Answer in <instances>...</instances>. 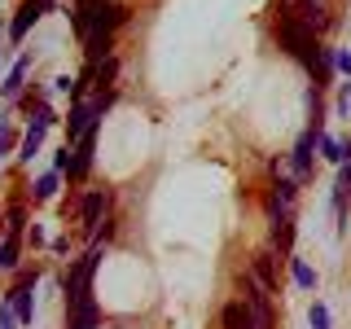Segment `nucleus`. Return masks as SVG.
Segmentation results:
<instances>
[{
    "instance_id": "f257e3e1",
    "label": "nucleus",
    "mask_w": 351,
    "mask_h": 329,
    "mask_svg": "<svg viewBox=\"0 0 351 329\" xmlns=\"http://www.w3.org/2000/svg\"><path fill=\"white\" fill-rule=\"evenodd\" d=\"M97 268H101V241H93L88 246V255L75 263L71 272L62 277V294H66V307H80L93 299V277H97Z\"/></svg>"
},
{
    "instance_id": "f03ea898",
    "label": "nucleus",
    "mask_w": 351,
    "mask_h": 329,
    "mask_svg": "<svg viewBox=\"0 0 351 329\" xmlns=\"http://www.w3.org/2000/svg\"><path fill=\"white\" fill-rule=\"evenodd\" d=\"M277 44L299 66L316 71V53H321V44H316V31L312 27H303V22H294V18H277Z\"/></svg>"
},
{
    "instance_id": "7ed1b4c3",
    "label": "nucleus",
    "mask_w": 351,
    "mask_h": 329,
    "mask_svg": "<svg viewBox=\"0 0 351 329\" xmlns=\"http://www.w3.org/2000/svg\"><path fill=\"white\" fill-rule=\"evenodd\" d=\"M53 123H58V110H53L49 101H31V123H27L22 145H18V158H22V162H31V158L40 154V145H44V136H49Z\"/></svg>"
},
{
    "instance_id": "20e7f679",
    "label": "nucleus",
    "mask_w": 351,
    "mask_h": 329,
    "mask_svg": "<svg viewBox=\"0 0 351 329\" xmlns=\"http://www.w3.org/2000/svg\"><path fill=\"white\" fill-rule=\"evenodd\" d=\"M36 281H40V268H27V272H18V281H14V290L5 294L9 303H14V316H18V325H31L36 321Z\"/></svg>"
},
{
    "instance_id": "39448f33",
    "label": "nucleus",
    "mask_w": 351,
    "mask_h": 329,
    "mask_svg": "<svg viewBox=\"0 0 351 329\" xmlns=\"http://www.w3.org/2000/svg\"><path fill=\"white\" fill-rule=\"evenodd\" d=\"M241 290H246V312H250V329H272V303H268V290H259L255 277H241L237 281Z\"/></svg>"
},
{
    "instance_id": "423d86ee",
    "label": "nucleus",
    "mask_w": 351,
    "mask_h": 329,
    "mask_svg": "<svg viewBox=\"0 0 351 329\" xmlns=\"http://www.w3.org/2000/svg\"><path fill=\"white\" fill-rule=\"evenodd\" d=\"M53 5H58V0H22L18 14H14V22H9V44H22V40H27V31L36 27V22L49 14Z\"/></svg>"
},
{
    "instance_id": "0eeeda50",
    "label": "nucleus",
    "mask_w": 351,
    "mask_h": 329,
    "mask_svg": "<svg viewBox=\"0 0 351 329\" xmlns=\"http://www.w3.org/2000/svg\"><path fill=\"white\" fill-rule=\"evenodd\" d=\"M321 136H325V123H312V127H307L299 141H294V154H290L294 180H307V175H312V149L321 145Z\"/></svg>"
},
{
    "instance_id": "6e6552de",
    "label": "nucleus",
    "mask_w": 351,
    "mask_h": 329,
    "mask_svg": "<svg viewBox=\"0 0 351 329\" xmlns=\"http://www.w3.org/2000/svg\"><path fill=\"white\" fill-rule=\"evenodd\" d=\"M277 9H281V18H294V22H303V27H312V31H321L329 22L321 0H277Z\"/></svg>"
},
{
    "instance_id": "1a4fd4ad",
    "label": "nucleus",
    "mask_w": 351,
    "mask_h": 329,
    "mask_svg": "<svg viewBox=\"0 0 351 329\" xmlns=\"http://www.w3.org/2000/svg\"><path fill=\"white\" fill-rule=\"evenodd\" d=\"M93 158H97V127L88 132V136L75 141V149H71V167H66V175H71V180H88V171H93Z\"/></svg>"
},
{
    "instance_id": "9d476101",
    "label": "nucleus",
    "mask_w": 351,
    "mask_h": 329,
    "mask_svg": "<svg viewBox=\"0 0 351 329\" xmlns=\"http://www.w3.org/2000/svg\"><path fill=\"white\" fill-rule=\"evenodd\" d=\"M106 206H110V193H106V189H88V193L80 197V224L88 228V233H97V228H101Z\"/></svg>"
},
{
    "instance_id": "9b49d317",
    "label": "nucleus",
    "mask_w": 351,
    "mask_h": 329,
    "mask_svg": "<svg viewBox=\"0 0 351 329\" xmlns=\"http://www.w3.org/2000/svg\"><path fill=\"white\" fill-rule=\"evenodd\" d=\"M123 22H128V5H123V0H97L93 31H106V36H114Z\"/></svg>"
},
{
    "instance_id": "f8f14e48",
    "label": "nucleus",
    "mask_w": 351,
    "mask_h": 329,
    "mask_svg": "<svg viewBox=\"0 0 351 329\" xmlns=\"http://www.w3.org/2000/svg\"><path fill=\"white\" fill-rule=\"evenodd\" d=\"M250 277H255V281H259L268 294L277 290V250H272V246H263L259 255L250 259Z\"/></svg>"
},
{
    "instance_id": "ddd939ff",
    "label": "nucleus",
    "mask_w": 351,
    "mask_h": 329,
    "mask_svg": "<svg viewBox=\"0 0 351 329\" xmlns=\"http://www.w3.org/2000/svg\"><path fill=\"white\" fill-rule=\"evenodd\" d=\"M27 71H31V58L22 53V58L9 66V75H5V84H0V97L5 101H18V93H22V84H27Z\"/></svg>"
},
{
    "instance_id": "4468645a",
    "label": "nucleus",
    "mask_w": 351,
    "mask_h": 329,
    "mask_svg": "<svg viewBox=\"0 0 351 329\" xmlns=\"http://www.w3.org/2000/svg\"><path fill=\"white\" fill-rule=\"evenodd\" d=\"M294 233H299V228H294V215L272 219V250H281V255L290 259L294 255Z\"/></svg>"
},
{
    "instance_id": "2eb2a0df",
    "label": "nucleus",
    "mask_w": 351,
    "mask_h": 329,
    "mask_svg": "<svg viewBox=\"0 0 351 329\" xmlns=\"http://www.w3.org/2000/svg\"><path fill=\"white\" fill-rule=\"evenodd\" d=\"M93 14H97V0H75V9H71V27H75V36H80V40L93 36Z\"/></svg>"
},
{
    "instance_id": "dca6fc26",
    "label": "nucleus",
    "mask_w": 351,
    "mask_h": 329,
    "mask_svg": "<svg viewBox=\"0 0 351 329\" xmlns=\"http://www.w3.org/2000/svg\"><path fill=\"white\" fill-rule=\"evenodd\" d=\"M58 189H62V171H44L40 180L27 189V197H31V202H53V197H58Z\"/></svg>"
},
{
    "instance_id": "f3484780",
    "label": "nucleus",
    "mask_w": 351,
    "mask_h": 329,
    "mask_svg": "<svg viewBox=\"0 0 351 329\" xmlns=\"http://www.w3.org/2000/svg\"><path fill=\"white\" fill-rule=\"evenodd\" d=\"M101 325V312H97V303L88 299L80 307H71V329H97Z\"/></svg>"
},
{
    "instance_id": "a211bd4d",
    "label": "nucleus",
    "mask_w": 351,
    "mask_h": 329,
    "mask_svg": "<svg viewBox=\"0 0 351 329\" xmlns=\"http://www.w3.org/2000/svg\"><path fill=\"white\" fill-rule=\"evenodd\" d=\"M93 80H97V88H101V93H110V84L119 80V58H114V53H110L106 62L93 66Z\"/></svg>"
},
{
    "instance_id": "6ab92c4d",
    "label": "nucleus",
    "mask_w": 351,
    "mask_h": 329,
    "mask_svg": "<svg viewBox=\"0 0 351 329\" xmlns=\"http://www.w3.org/2000/svg\"><path fill=\"white\" fill-rule=\"evenodd\" d=\"M290 277H294V285H303V290H316V268L299 255H290Z\"/></svg>"
},
{
    "instance_id": "aec40b11",
    "label": "nucleus",
    "mask_w": 351,
    "mask_h": 329,
    "mask_svg": "<svg viewBox=\"0 0 351 329\" xmlns=\"http://www.w3.org/2000/svg\"><path fill=\"white\" fill-rule=\"evenodd\" d=\"M5 219H9V237H18L22 228H27V202H9V211H5Z\"/></svg>"
},
{
    "instance_id": "412c9836",
    "label": "nucleus",
    "mask_w": 351,
    "mask_h": 329,
    "mask_svg": "<svg viewBox=\"0 0 351 329\" xmlns=\"http://www.w3.org/2000/svg\"><path fill=\"white\" fill-rule=\"evenodd\" d=\"M9 268H18V237H9L0 241V272H9Z\"/></svg>"
},
{
    "instance_id": "4be33fe9",
    "label": "nucleus",
    "mask_w": 351,
    "mask_h": 329,
    "mask_svg": "<svg viewBox=\"0 0 351 329\" xmlns=\"http://www.w3.org/2000/svg\"><path fill=\"white\" fill-rule=\"evenodd\" d=\"M307 325L312 329H334V316H329L325 303H312V312H307Z\"/></svg>"
},
{
    "instance_id": "5701e85b",
    "label": "nucleus",
    "mask_w": 351,
    "mask_h": 329,
    "mask_svg": "<svg viewBox=\"0 0 351 329\" xmlns=\"http://www.w3.org/2000/svg\"><path fill=\"white\" fill-rule=\"evenodd\" d=\"M14 141H18V136H14V127L0 119V162H5V154H14Z\"/></svg>"
},
{
    "instance_id": "b1692460",
    "label": "nucleus",
    "mask_w": 351,
    "mask_h": 329,
    "mask_svg": "<svg viewBox=\"0 0 351 329\" xmlns=\"http://www.w3.org/2000/svg\"><path fill=\"white\" fill-rule=\"evenodd\" d=\"M0 329H18V316H14V303L0 299Z\"/></svg>"
},
{
    "instance_id": "393cba45",
    "label": "nucleus",
    "mask_w": 351,
    "mask_h": 329,
    "mask_svg": "<svg viewBox=\"0 0 351 329\" xmlns=\"http://www.w3.org/2000/svg\"><path fill=\"white\" fill-rule=\"evenodd\" d=\"M66 167H71V145H62L58 154H53V171H62V175H66Z\"/></svg>"
},
{
    "instance_id": "a878e982",
    "label": "nucleus",
    "mask_w": 351,
    "mask_h": 329,
    "mask_svg": "<svg viewBox=\"0 0 351 329\" xmlns=\"http://www.w3.org/2000/svg\"><path fill=\"white\" fill-rule=\"evenodd\" d=\"M334 71H343L347 80H351V53H343V49H334Z\"/></svg>"
},
{
    "instance_id": "bb28decb",
    "label": "nucleus",
    "mask_w": 351,
    "mask_h": 329,
    "mask_svg": "<svg viewBox=\"0 0 351 329\" xmlns=\"http://www.w3.org/2000/svg\"><path fill=\"white\" fill-rule=\"evenodd\" d=\"M27 241H31V246H44V228L31 224V228H27Z\"/></svg>"
},
{
    "instance_id": "cd10ccee",
    "label": "nucleus",
    "mask_w": 351,
    "mask_h": 329,
    "mask_svg": "<svg viewBox=\"0 0 351 329\" xmlns=\"http://www.w3.org/2000/svg\"><path fill=\"white\" fill-rule=\"evenodd\" d=\"M5 53H9V27H0V62H5Z\"/></svg>"
},
{
    "instance_id": "c85d7f7f",
    "label": "nucleus",
    "mask_w": 351,
    "mask_h": 329,
    "mask_svg": "<svg viewBox=\"0 0 351 329\" xmlns=\"http://www.w3.org/2000/svg\"><path fill=\"white\" fill-rule=\"evenodd\" d=\"M347 88H351V80H347Z\"/></svg>"
}]
</instances>
